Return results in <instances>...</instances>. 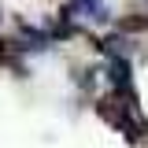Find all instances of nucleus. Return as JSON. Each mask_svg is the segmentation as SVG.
<instances>
[{
  "mask_svg": "<svg viewBox=\"0 0 148 148\" xmlns=\"http://www.w3.org/2000/svg\"><path fill=\"white\" fill-rule=\"evenodd\" d=\"M0 48H4V41H0Z\"/></svg>",
  "mask_w": 148,
  "mask_h": 148,
  "instance_id": "obj_3",
  "label": "nucleus"
},
{
  "mask_svg": "<svg viewBox=\"0 0 148 148\" xmlns=\"http://www.w3.org/2000/svg\"><path fill=\"white\" fill-rule=\"evenodd\" d=\"M133 4H137V8H148V0H133Z\"/></svg>",
  "mask_w": 148,
  "mask_h": 148,
  "instance_id": "obj_2",
  "label": "nucleus"
},
{
  "mask_svg": "<svg viewBox=\"0 0 148 148\" xmlns=\"http://www.w3.org/2000/svg\"><path fill=\"white\" fill-rule=\"evenodd\" d=\"M67 15L71 18H89V22H108L111 18V4L108 0H74L71 8H67Z\"/></svg>",
  "mask_w": 148,
  "mask_h": 148,
  "instance_id": "obj_1",
  "label": "nucleus"
}]
</instances>
